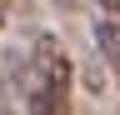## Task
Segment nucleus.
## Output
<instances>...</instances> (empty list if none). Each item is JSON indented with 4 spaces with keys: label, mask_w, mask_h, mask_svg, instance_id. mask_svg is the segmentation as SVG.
Here are the masks:
<instances>
[{
    "label": "nucleus",
    "mask_w": 120,
    "mask_h": 115,
    "mask_svg": "<svg viewBox=\"0 0 120 115\" xmlns=\"http://www.w3.org/2000/svg\"><path fill=\"white\" fill-rule=\"evenodd\" d=\"M0 115H15V85L5 70H0Z\"/></svg>",
    "instance_id": "nucleus-2"
},
{
    "label": "nucleus",
    "mask_w": 120,
    "mask_h": 115,
    "mask_svg": "<svg viewBox=\"0 0 120 115\" xmlns=\"http://www.w3.org/2000/svg\"><path fill=\"white\" fill-rule=\"evenodd\" d=\"M110 70H115V80H120V60H115V65H110Z\"/></svg>",
    "instance_id": "nucleus-4"
},
{
    "label": "nucleus",
    "mask_w": 120,
    "mask_h": 115,
    "mask_svg": "<svg viewBox=\"0 0 120 115\" xmlns=\"http://www.w3.org/2000/svg\"><path fill=\"white\" fill-rule=\"evenodd\" d=\"M5 15H10V0H0V25H5Z\"/></svg>",
    "instance_id": "nucleus-3"
},
{
    "label": "nucleus",
    "mask_w": 120,
    "mask_h": 115,
    "mask_svg": "<svg viewBox=\"0 0 120 115\" xmlns=\"http://www.w3.org/2000/svg\"><path fill=\"white\" fill-rule=\"evenodd\" d=\"M70 85H75V65L65 45L55 35H35L30 55L20 65V100L30 115H70Z\"/></svg>",
    "instance_id": "nucleus-1"
}]
</instances>
